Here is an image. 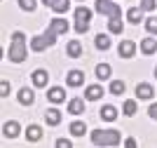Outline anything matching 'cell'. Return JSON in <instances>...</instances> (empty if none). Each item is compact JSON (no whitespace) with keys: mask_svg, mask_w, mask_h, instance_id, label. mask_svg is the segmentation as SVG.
Masks as SVG:
<instances>
[{"mask_svg":"<svg viewBox=\"0 0 157 148\" xmlns=\"http://www.w3.org/2000/svg\"><path fill=\"white\" fill-rule=\"evenodd\" d=\"M7 59L12 64H21L26 59V35L21 31L12 33V42H10V50H7Z\"/></svg>","mask_w":157,"mask_h":148,"instance_id":"1","label":"cell"},{"mask_svg":"<svg viewBox=\"0 0 157 148\" xmlns=\"http://www.w3.org/2000/svg\"><path fill=\"white\" fill-rule=\"evenodd\" d=\"M120 141H122V134L117 129H94L92 132L94 146H117Z\"/></svg>","mask_w":157,"mask_h":148,"instance_id":"2","label":"cell"},{"mask_svg":"<svg viewBox=\"0 0 157 148\" xmlns=\"http://www.w3.org/2000/svg\"><path fill=\"white\" fill-rule=\"evenodd\" d=\"M68 31V21L66 19H52L49 21V26H47V31H45V38L47 42H49V47L56 42V35H61V33Z\"/></svg>","mask_w":157,"mask_h":148,"instance_id":"3","label":"cell"},{"mask_svg":"<svg viewBox=\"0 0 157 148\" xmlns=\"http://www.w3.org/2000/svg\"><path fill=\"white\" fill-rule=\"evenodd\" d=\"M96 12L105 14L108 19H122V7L110 0H96Z\"/></svg>","mask_w":157,"mask_h":148,"instance_id":"4","label":"cell"},{"mask_svg":"<svg viewBox=\"0 0 157 148\" xmlns=\"http://www.w3.org/2000/svg\"><path fill=\"white\" fill-rule=\"evenodd\" d=\"M89 21H92V12H89L87 7H78V10H75V31L78 33H87Z\"/></svg>","mask_w":157,"mask_h":148,"instance_id":"5","label":"cell"},{"mask_svg":"<svg viewBox=\"0 0 157 148\" xmlns=\"http://www.w3.org/2000/svg\"><path fill=\"white\" fill-rule=\"evenodd\" d=\"M136 97L143 99V101H148V99L155 97V92H152V87H150L148 82H138V85H136Z\"/></svg>","mask_w":157,"mask_h":148,"instance_id":"6","label":"cell"},{"mask_svg":"<svg viewBox=\"0 0 157 148\" xmlns=\"http://www.w3.org/2000/svg\"><path fill=\"white\" fill-rule=\"evenodd\" d=\"M117 52H120V57L131 59V57H134V52H136V45H134L131 40H122V42H120V47H117Z\"/></svg>","mask_w":157,"mask_h":148,"instance_id":"7","label":"cell"},{"mask_svg":"<svg viewBox=\"0 0 157 148\" xmlns=\"http://www.w3.org/2000/svg\"><path fill=\"white\" fill-rule=\"evenodd\" d=\"M33 85L35 87H47V80H49V73L45 68H38V71H33Z\"/></svg>","mask_w":157,"mask_h":148,"instance_id":"8","label":"cell"},{"mask_svg":"<svg viewBox=\"0 0 157 148\" xmlns=\"http://www.w3.org/2000/svg\"><path fill=\"white\" fill-rule=\"evenodd\" d=\"M47 7H52L54 12H68V7H71V0H42Z\"/></svg>","mask_w":157,"mask_h":148,"instance_id":"9","label":"cell"},{"mask_svg":"<svg viewBox=\"0 0 157 148\" xmlns=\"http://www.w3.org/2000/svg\"><path fill=\"white\" fill-rule=\"evenodd\" d=\"M66 82L71 85V87H80V85L85 82V73H82V71H68Z\"/></svg>","mask_w":157,"mask_h":148,"instance_id":"10","label":"cell"},{"mask_svg":"<svg viewBox=\"0 0 157 148\" xmlns=\"http://www.w3.org/2000/svg\"><path fill=\"white\" fill-rule=\"evenodd\" d=\"M19 122L17 120H10V122H5V127H2V134L7 136V139H14V136L19 134Z\"/></svg>","mask_w":157,"mask_h":148,"instance_id":"11","label":"cell"},{"mask_svg":"<svg viewBox=\"0 0 157 148\" xmlns=\"http://www.w3.org/2000/svg\"><path fill=\"white\" fill-rule=\"evenodd\" d=\"M47 99L52 103H61V101H66V92L61 87H52V90L47 92Z\"/></svg>","mask_w":157,"mask_h":148,"instance_id":"12","label":"cell"},{"mask_svg":"<svg viewBox=\"0 0 157 148\" xmlns=\"http://www.w3.org/2000/svg\"><path fill=\"white\" fill-rule=\"evenodd\" d=\"M85 97L89 99V101H96V99L103 97V87H101V85H92V87H87V90H85Z\"/></svg>","mask_w":157,"mask_h":148,"instance_id":"13","label":"cell"},{"mask_svg":"<svg viewBox=\"0 0 157 148\" xmlns=\"http://www.w3.org/2000/svg\"><path fill=\"white\" fill-rule=\"evenodd\" d=\"M33 101H35V94H33V90H28V87H21V90H19V103H24V106H31Z\"/></svg>","mask_w":157,"mask_h":148,"instance_id":"14","label":"cell"},{"mask_svg":"<svg viewBox=\"0 0 157 148\" xmlns=\"http://www.w3.org/2000/svg\"><path fill=\"white\" fill-rule=\"evenodd\" d=\"M47 47H49V42H47L45 35H35V38L31 40V50L33 52H42V50H47Z\"/></svg>","mask_w":157,"mask_h":148,"instance_id":"15","label":"cell"},{"mask_svg":"<svg viewBox=\"0 0 157 148\" xmlns=\"http://www.w3.org/2000/svg\"><path fill=\"white\" fill-rule=\"evenodd\" d=\"M66 52H68V57H71V59H78L80 54H82V45H80V40H71L68 47H66Z\"/></svg>","mask_w":157,"mask_h":148,"instance_id":"16","label":"cell"},{"mask_svg":"<svg viewBox=\"0 0 157 148\" xmlns=\"http://www.w3.org/2000/svg\"><path fill=\"white\" fill-rule=\"evenodd\" d=\"M68 110H71L73 115H82V113H85V101H82V99H71Z\"/></svg>","mask_w":157,"mask_h":148,"instance_id":"17","label":"cell"},{"mask_svg":"<svg viewBox=\"0 0 157 148\" xmlns=\"http://www.w3.org/2000/svg\"><path fill=\"white\" fill-rule=\"evenodd\" d=\"M45 120H47V125H52V127H56V125L61 122V113L56 108H49L45 113Z\"/></svg>","mask_w":157,"mask_h":148,"instance_id":"18","label":"cell"},{"mask_svg":"<svg viewBox=\"0 0 157 148\" xmlns=\"http://www.w3.org/2000/svg\"><path fill=\"white\" fill-rule=\"evenodd\" d=\"M127 19H129L131 24H141V21H143V10H141V7H131L129 12H127Z\"/></svg>","mask_w":157,"mask_h":148,"instance_id":"19","label":"cell"},{"mask_svg":"<svg viewBox=\"0 0 157 148\" xmlns=\"http://www.w3.org/2000/svg\"><path fill=\"white\" fill-rule=\"evenodd\" d=\"M155 50H157V40H152V38L141 40V52H143V54H152Z\"/></svg>","mask_w":157,"mask_h":148,"instance_id":"20","label":"cell"},{"mask_svg":"<svg viewBox=\"0 0 157 148\" xmlns=\"http://www.w3.org/2000/svg\"><path fill=\"white\" fill-rule=\"evenodd\" d=\"M101 118H103L105 122H113V120L117 118V108H115V106H103V108H101Z\"/></svg>","mask_w":157,"mask_h":148,"instance_id":"21","label":"cell"},{"mask_svg":"<svg viewBox=\"0 0 157 148\" xmlns=\"http://www.w3.org/2000/svg\"><path fill=\"white\" fill-rule=\"evenodd\" d=\"M85 132H87V125L82 122V120L71 122V134H73V136H85Z\"/></svg>","mask_w":157,"mask_h":148,"instance_id":"22","label":"cell"},{"mask_svg":"<svg viewBox=\"0 0 157 148\" xmlns=\"http://www.w3.org/2000/svg\"><path fill=\"white\" fill-rule=\"evenodd\" d=\"M124 90H127V85L122 82V80H113L110 82V94H115V97H122Z\"/></svg>","mask_w":157,"mask_h":148,"instance_id":"23","label":"cell"},{"mask_svg":"<svg viewBox=\"0 0 157 148\" xmlns=\"http://www.w3.org/2000/svg\"><path fill=\"white\" fill-rule=\"evenodd\" d=\"M40 136H42V129H40L38 125H31V127L26 129V139L28 141H38Z\"/></svg>","mask_w":157,"mask_h":148,"instance_id":"24","label":"cell"},{"mask_svg":"<svg viewBox=\"0 0 157 148\" xmlns=\"http://www.w3.org/2000/svg\"><path fill=\"white\" fill-rule=\"evenodd\" d=\"M110 66L108 64H98L96 66V78H101V80H105V78H110Z\"/></svg>","mask_w":157,"mask_h":148,"instance_id":"25","label":"cell"},{"mask_svg":"<svg viewBox=\"0 0 157 148\" xmlns=\"http://www.w3.org/2000/svg\"><path fill=\"white\" fill-rule=\"evenodd\" d=\"M96 47H98V50H108V47H110V38H108V35H103V33H101V35H96Z\"/></svg>","mask_w":157,"mask_h":148,"instance_id":"26","label":"cell"},{"mask_svg":"<svg viewBox=\"0 0 157 148\" xmlns=\"http://www.w3.org/2000/svg\"><path fill=\"white\" fill-rule=\"evenodd\" d=\"M122 110H124V115H134V113H136V101H134V99H129V101H124V106H122Z\"/></svg>","mask_w":157,"mask_h":148,"instance_id":"27","label":"cell"},{"mask_svg":"<svg viewBox=\"0 0 157 148\" xmlns=\"http://www.w3.org/2000/svg\"><path fill=\"white\" fill-rule=\"evenodd\" d=\"M19 7L24 12H33L35 10V0H19Z\"/></svg>","mask_w":157,"mask_h":148,"instance_id":"28","label":"cell"},{"mask_svg":"<svg viewBox=\"0 0 157 148\" xmlns=\"http://www.w3.org/2000/svg\"><path fill=\"white\" fill-rule=\"evenodd\" d=\"M145 28L150 33H157V17H150V19H145Z\"/></svg>","mask_w":157,"mask_h":148,"instance_id":"29","label":"cell"},{"mask_svg":"<svg viewBox=\"0 0 157 148\" xmlns=\"http://www.w3.org/2000/svg\"><path fill=\"white\" fill-rule=\"evenodd\" d=\"M155 0H141V10H143V12H150V10H155Z\"/></svg>","mask_w":157,"mask_h":148,"instance_id":"30","label":"cell"},{"mask_svg":"<svg viewBox=\"0 0 157 148\" xmlns=\"http://www.w3.org/2000/svg\"><path fill=\"white\" fill-rule=\"evenodd\" d=\"M10 90H12V87H10V82H7V80H2V82H0V97L5 99L7 94H10Z\"/></svg>","mask_w":157,"mask_h":148,"instance_id":"31","label":"cell"},{"mask_svg":"<svg viewBox=\"0 0 157 148\" xmlns=\"http://www.w3.org/2000/svg\"><path fill=\"white\" fill-rule=\"evenodd\" d=\"M56 146L59 148H71V141H68V139H56Z\"/></svg>","mask_w":157,"mask_h":148,"instance_id":"32","label":"cell"},{"mask_svg":"<svg viewBox=\"0 0 157 148\" xmlns=\"http://www.w3.org/2000/svg\"><path fill=\"white\" fill-rule=\"evenodd\" d=\"M148 115H150L152 120H157V103H152L150 108H148Z\"/></svg>","mask_w":157,"mask_h":148,"instance_id":"33","label":"cell"},{"mask_svg":"<svg viewBox=\"0 0 157 148\" xmlns=\"http://www.w3.org/2000/svg\"><path fill=\"white\" fill-rule=\"evenodd\" d=\"M155 75H157V68H155Z\"/></svg>","mask_w":157,"mask_h":148,"instance_id":"34","label":"cell"}]
</instances>
